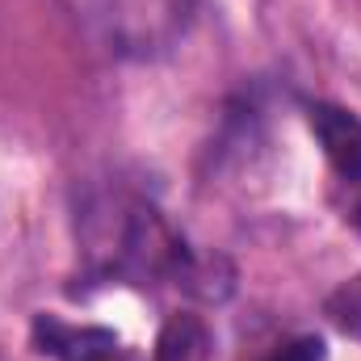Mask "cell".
<instances>
[{
	"label": "cell",
	"instance_id": "obj_1",
	"mask_svg": "<svg viewBox=\"0 0 361 361\" xmlns=\"http://www.w3.org/2000/svg\"><path fill=\"white\" fill-rule=\"evenodd\" d=\"M92 21L114 55L160 59L193 21V0H92Z\"/></svg>",
	"mask_w": 361,
	"mask_h": 361
},
{
	"label": "cell",
	"instance_id": "obj_2",
	"mask_svg": "<svg viewBox=\"0 0 361 361\" xmlns=\"http://www.w3.org/2000/svg\"><path fill=\"white\" fill-rule=\"evenodd\" d=\"M30 341L51 361H126L122 341L97 324H68L59 315H34Z\"/></svg>",
	"mask_w": 361,
	"mask_h": 361
},
{
	"label": "cell",
	"instance_id": "obj_3",
	"mask_svg": "<svg viewBox=\"0 0 361 361\" xmlns=\"http://www.w3.org/2000/svg\"><path fill=\"white\" fill-rule=\"evenodd\" d=\"M307 122H311V135L319 139L328 164L336 169V177L345 180H361V118L345 105H311L307 109Z\"/></svg>",
	"mask_w": 361,
	"mask_h": 361
},
{
	"label": "cell",
	"instance_id": "obj_4",
	"mask_svg": "<svg viewBox=\"0 0 361 361\" xmlns=\"http://www.w3.org/2000/svg\"><path fill=\"white\" fill-rule=\"evenodd\" d=\"M210 328L202 315L193 311H177L164 319L160 336H156V353L152 361H210Z\"/></svg>",
	"mask_w": 361,
	"mask_h": 361
},
{
	"label": "cell",
	"instance_id": "obj_5",
	"mask_svg": "<svg viewBox=\"0 0 361 361\" xmlns=\"http://www.w3.org/2000/svg\"><path fill=\"white\" fill-rule=\"evenodd\" d=\"M324 311H328V319H332L345 336H357L361 341V273L349 277V281H341V286L328 294Z\"/></svg>",
	"mask_w": 361,
	"mask_h": 361
},
{
	"label": "cell",
	"instance_id": "obj_6",
	"mask_svg": "<svg viewBox=\"0 0 361 361\" xmlns=\"http://www.w3.org/2000/svg\"><path fill=\"white\" fill-rule=\"evenodd\" d=\"M261 361H328V345L319 336H294V341L277 345L269 357Z\"/></svg>",
	"mask_w": 361,
	"mask_h": 361
}]
</instances>
